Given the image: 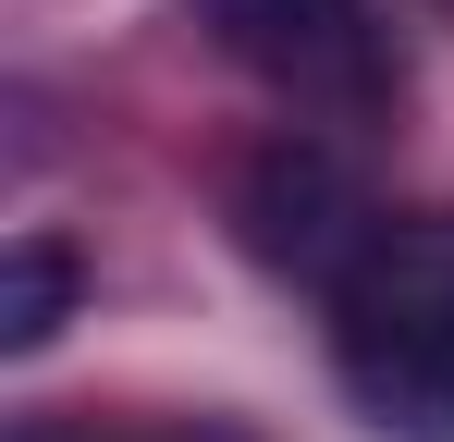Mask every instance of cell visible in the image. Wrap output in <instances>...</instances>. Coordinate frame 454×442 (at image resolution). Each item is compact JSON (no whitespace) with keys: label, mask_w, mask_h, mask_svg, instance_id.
Listing matches in <instances>:
<instances>
[{"label":"cell","mask_w":454,"mask_h":442,"mask_svg":"<svg viewBox=\"0 0 454 442\" xmlns=\"http://www.w3.org/2000/svg\"><path fill=\"white\" fill-rule=\"evenodd\" d=\"M197 37L222 50L246 86H270L283 111H332L369 123L405 99V37L380 0H184Z\"/></svg>","instance_id":"obj_2"},{"label":"cell","mask_w":454,"mask_h":442,"mask_svg":"<svg viewBox=\"0 0 454 442\" xmlns=\"http://www.w3.org/2000/svg\"><path fill=\"white\" fill-rule=\"evenodd\" d=\"M74 295H86V271H74L62 233H12V258H0V344L37 357V344L74 320Z\"/></svg>","instance_id":"obj_4"},{"label":"cell","mask_w":454,"mask_h":442,"mask_svg":"<svg viewBox=\"0 0 454 442\" xmlns=\"http://www.w3.org/2000/svg\"><path fill=\"white\" fill-rule=\"evenodd\" d=\"M233 246L258 258V271H283V283H344L356 258L380 246V221H369V185H356V160L332 136H270V147H246L233 160Z\"/></svg>","instance_id":"obj_3"},{"label":"cell","mask_w":454,"mask_h":442,"mask_svg":"<svg viewBox=\"0 0 454 442\" xmlns=\"http://www.w3.org/2000/svg\"><path fill=\"white\" fill-rule=\"evenodd\" d=\"M12 442H222V430H98V418H25Z\"/></svg>","instance_id":"obj_5"},{"label":"cell","mask_w":454,"mask_h":442,"mask_svg":"<svg viewBox=\"0 0 454 442\" xmlns=\"http://www.w3.org/2000/svg\"><path fill=\"white\" fill-rule=\"evenodd\" d=\"M332 381L380 442H454V221H380L332 283Z\"/></svg>","instance_id":"obj_1"}]
</instances>
